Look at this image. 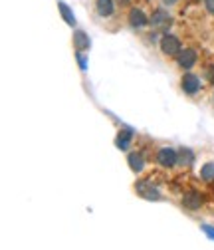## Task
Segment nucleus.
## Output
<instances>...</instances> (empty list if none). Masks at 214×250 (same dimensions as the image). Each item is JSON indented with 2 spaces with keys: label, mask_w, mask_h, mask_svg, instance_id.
<instances>
[{
  "label": "nucleus",
  "mask_w": 214,
  "mask_h": 250,
  "mask_svg": "<svg viewBox=\"0 0 214 250\" xmlns=\"http://www.w3.org/2000/svg\"><path fill=\"white\" fill-rule=\"evenodd\" d=\"M204 232H206L210 238H214V230H210V227H204Z\"/></svg>",
  "instance_id": "a211bd4d"
},
{
  "label": "nucleus",
  "mask_w": 214,
  "mask_h": 250,
  "mask_svg": "<svg viewBox=\"0 0 214 250\" xmlns=\"http://www.w3.org/2000/svg\"><path fill=\"white\" fill-rule=\"evenodd\" d=\"M149 24H151L153 28H157V30H165V28H169V26L173 24V18H171V14H169L167 10H163V8H157L155 12L151 14V20H149Z\"/></svg>",
  "instance_id": "f03ea898"
},
{
  "label": "nucleus",
  "mask_w": 214,
  "mask_h": 250,
  "mask_svg": "<svg viewBox=\"0 0 214 250\" xmlns=\"http://www.w3.org/2000/svg\"><path fill=\"white\" fill-rule=\"evenodd\" d=\"M74 42H76V48H78V52H83V50H87V48H89V40L85 38V34H83V32H76V38H74Z\"/></svg>",
  "instance_id": "4468645a"
},
{
  "label": "nucleus",
  "mask_w": 214,
  "mask_h": 250,
  "mask_svg": "<svg viewBox=\"0 0 214 250\" xmlns=\"http://www.w3.org/2000/svg\"><path fill=\"white\" fill-rule=\"evenodd\" d=\"M96 10H97V14H99V16L107 18V16H111V14H113L115 4H113V0H96Z\"/></svg>",
  "instance_id": "0eeeda50"
},
{
  "label": "nucleus",
  "mask_w": 214,
  "mask_h": 250,
  "mask_svg": "<svg viewBox=\"0 0 214 250\" xmlns=\"http://www.w3.org/2000/svg\"><path fill=\"white\" fill-rule=\"evenodd\" d=\"M161 50H163L165 56L176 58L180 54V42H178V38L173 36V34H165L163 40H161Z\"/></svg>",
  "instance_id": "f257e3e1"
},
{
  "label": "nucleus",
  "mask_w": 214,
  "mask_h": 250,
  "mask_svg": "<svg viewBox=\"0 0 214 250\" xmlns=\"http://www.w3.org/2000/svg\"><path fill=\"white\" fill-rule=\"evenodd\" d=\"M204 6H206V10L214 16V0H204Z\"/></svg>",
  "instance_id": "f3484780"
},
{
  "label": "nucleus",
  "mask_w": 214,
  "mask_h": 250,
  "mask_svg": "<svg viewBox=\"0 0 214 250\" xmlns=\"http://www.w3.org/2000/svg\"><path fill=\"white\" fill-rule=\"evenodd\" d=\"M204 76H206V80H208L210 83H214V66H208V68L204 70Z\"/></svg>",
  "instance_id": "dca6fc26"
},
{
  "label": "nucleus",
  "mask_w": 214,
  "mask_h": 250,
  "mask_svg": "<svg viewBox=\"0 0 214 250\" xmlns=\"http://www.w3.org/2000/svg\"><path fill=\"white\" fill-rule=\"evenodd\" d=\"M182 205H185L187 208H191V210H196L202 205V197L198 193H187L185 197H182Z\"/></svg>",
  "instance_id": "6e6552de"
},
{
  "label": "nucleus",
  "mask_w": 214,
  "mask_h": 250,
  "mask_svg": "<svg viewBox=\"0 0 214 250\" xmlns=\"http://www.w3.org/2000/svg\"><path fill=\"white\" fill-rule=\"evenodd\" d=\"M180 85H182V89H185V93L193 96V93H196L200 89V80L195 74H185L182 80H180Z\"/></svg>",
  "instance_id": "423d86ee"
},
{
  "label": "nucleus",
  "mask_w": 214,
  "mask_h": 250,
  "mask_svg": "<svg viewBox=\"0 0 214 250\" xmlns=\"http://www.w3.org/2000/svg\"><path fill=\"white\" fill-rule=\"evenodd\" d=\"M59 12H62V16L66 18V22H68L70 26H74V24H76V18H74V14L70 12L68 4H59Z\"/></svg>",
  "instance_id": "2eb2a0df"
},
{
  "label": "nucleus",
  "mask_w": 214,
  "mask_h": 250,
  "mask_svg": "<svg viewBox=\"0 0 214 250\" xmlns=\"http://www.w3.org/2000/svg\"><path fill=\"white\" fill-rule=\"evenodd\" d=\"M176 0H163V4H175Z\"/></svg>",
  "instance_id": "6ab92c4d"
},
{
  "label": "nucleus",
  "mask_w": 214,
  "mask_h": 250,
  "mask_svg": "<svg viewBox=\"0 0 214 250\" xmlns=\"http://www.w3.org/2000/svg\"><path fill=\"white\" fill-rule=\"evenodd\" d=\"M129 165H131V169H133L135 173L143 171V167H145L143 155H141V153H131V155H129Z\"/></svg>",
  "instance_id": "9b49d317"
},
{
  "label": "nucleus",
  "mask_w": 214,
  "mask_h": 250,
  "mask_svg": "<svg viewBox=\"0 0 214 250\" xmlns=\"http://www.w3.org/2000/svg\"><path fill=\"white\" fill-rule=\"evenodd\" d=\"M131 137H133V133L129 131V129H123V131H119V135H117V147L119 149H127L129 147V141H131Z\"/></svg>",
  "instance_id": "f8f14e48"
},
{
  "label": "nucleus",
  "mask_w": 214,
  "mask_h": 250,
  "mask_svg": "<svg viewBox=\"0 0 214 250\" xmlns=\"http://www.w3.org/2000/svg\"><path fill=\"white\" fill-rule=\"evenodd\" d=\"M176 62L182 70H191L195 64H196V52L187 48V50H180V54L176 56Z\"/></svg>",
  "instance_id": "20e7f679"
},
{
  "label": "nucleus",
  "mask_w": 214,
  "mask_h": 250,
  "mask_svg": "<svg viewBox=\"0 0 214 250\" xmlns=\"http://www.w3.org/2000/svg\"><path fill=\"white\" fill-rule=\"evenodd\" d=\"M193 159H195V155H193L191 149H180V151H178V161H176V165L189 167V165H193Z\"/></svg>",
  "instance_id": "9d476101"
},
{
  "label": "nucleus",
  "mask_w": 214,
  "mask_h": 250,
  "mask_svg": "<svg viewBox=\"0 0 214 250\" xmlns=\"http://www.w3.org/2000/svg\"><path fill=\"white\" fill-rule=\"evenodd\" d=\"M135 189H137V193H139L141 197H145V199H149V201H159V199H161L159 191H157L149 181H141V183H137Z\"/></svg>",
  "instance_id": "39448f33"
},
{
  "label": "nucleus",
  "mask_w": 214,
  "mask_h": 250,
  "mask_svg": "<svg viewBox=\"0 0 214 250\" xmlns=\"http://www.w3.org/2000/svg\"><path fill=\"white\" fill-rule=\"evenodd\" d=\"M176 161H178V153H176L175 149H171V147L159 149V153H157V163H159L161 167H175Z\"/></svg>",
  "instance_id": "7ed1b4c3"
},
{
  "label": "nucleus",
  "mask_w": 214,
  "mask_h": 250,
  "mask_svg": "<svg viewBox=\"0 0 214 250\" xmlns=\"http://www.w3.org/2000/svg\"><path fill=\"white\" fill-rule=\"evenodd\" d=\"M149 20H147V16L143 14V10H139V8H131V12H129V24L131 26H135V28H141V26H145Z\"/></svg>",
  "instance_id": "1a4fd4ad"
},
{
  "label": "nucleus",
  "mask_w": 214,
  "mask_h": 250,
  "mask_svg": "<svg viewBox=\"0 0 214 250\" xmlns=\"http://www.w3.org/2000/svg\"><path fill=\"white\" fill-rule=\"evenodd\" d=\"M200 177H202V181H206V183H214V163H206V165L200 169Z\"/></svg>",
  "instance_id": "ddd939ff"
}]
</instances>
